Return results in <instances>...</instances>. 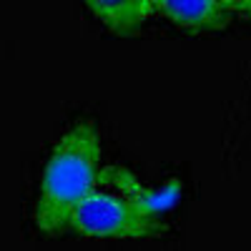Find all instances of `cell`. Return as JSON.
<instances>
[{"instance_id":"cell-3","label":"cell","mask_w":251,"mask_h":251,"mask_svg":"<svg viewBox=\"0 0 251 251\" xmlns=\"http://www.w3.org/2000/svg\"><path fill=\"white\" fill-rule=\"evenodd\" d=\"M153 8L171 23L196 33L221 30L236 13L231 5H224L219 0H153Z\"/></svg>"},{"instance_id":"cell-2","label":"cell","mask_w":251,"mask_h":251,"mask_svg":"<svg viewBox=\"0 0 251 251\" xmlns=\"http://www.w3.org/2000/svg\"><path fill=\"white\" fill-rule=\"evenodd\" d=\"M71 231L86 239H156L163 221L156 196L118 166L100 169L96 186L71 219Z\"/></svg>"},{"instance_id":"cell-1","label":"cell","mask_w":251,"mask_h":251,"mask_svg":"<svg viewBox=\"0 0 251 251\" xmlns=\"http://www.w3.org/2000/svg\"><path fill=\"white\" fill-rule=\"evenodd\" d=\"M100 174V133L91 121H80L60 136L43 169L33 221L43 234L71 231V219L91 194Z\"/></svg>"},{"instance_id":"cell-4","label":"cell","mask_w":251,"mask_h":251,"mask_svg":"<svg viewBox=\"0 0 251 251\" xmlns=\"http://www.w3.org/2000/svg\"><path fill=\"white\" fill-rule=\"evenodd\" d=\"M83 3L103 25L118 35H133L156 13L153 0H83Z\"/></svg>"},{"instance_id":"cell-5","label":"cell","mask_w":251,"mask_h":251,"mask_svg":"<svg viewBox=\"0 0 251 251\" xmlns=\"http://www.w3.org/2000/svg\"><path fill=\"white\" fill-rule=\"evenodd\" d=\"M236 13H241L244 18H251V0H234Z\"/></svg>"}]
</instances>
